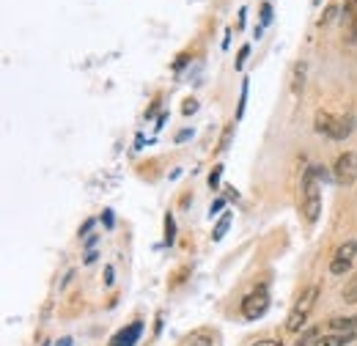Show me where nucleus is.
Returning <instances> with one entry per match:
<instances>
[{
  "mask_svg": "<svg viewBox=\"0 0 357 346\" xmlns=\"http://www.w3.org/2000/svg\"><path fill=\"white\" fill-rule=\"evenodd\" d=\"M321 176H324L321 168H308L300 184V204L308 223H316L321 215Z\"/></svg>",
  "mask_w": 357,
  "mask_h": 346,
  "instance_id": "1",
  "label": "nucleus"
},
{
  "mask_svg": "<svg viewBox=\"0 0 357 346\" xmlns=\"http://www.w3.org/2000/svg\"><path fill=\"white\" fill-rule=\"evenodd\" d=\"M313 127L319 135H327L333 140H344L349 137L355 130V116L352 113H327V110H319L316 119H313Z\"/></svg>",
  "mask_w": 357,
  "mask_h": 346,
  "instance_id": "2",
  "label": "nucleus"
},
{
  "mask_svg": "<svg viewBox=\"0 0 357 346\" xmlns=\"http://www.w3.org/2000/svg\"><path fill=\"white\" fill-rule=\"evenodd\" d=\"M316 297H319V286H308V289L297 297V303H294L289 319H286V330H289V333H300V330H303L305 319L311 316L313 305H316Z\"/></svg>",
  "mask_w": 357,
  "mask_h": 346,
  "instance_id": "3",
  "label": "nucleus"
},
{
  "mask_svg": "<svg viewBox=\"0 0 357 346\" xmlns=\"http://www.w3.org/2000/svg\"><path fill=\"white\" fill-rule=\"evenodd\" d=\"M267 310H269V292H267V286H259L256 292H250V294L242 300V316H245L248 322H256V319H261Z\"/></svg>",
  "mask_w": 357,
  "mask_h": 346,
  "instance_id": "4",
  "label": "nucleus"
},
{
  "mask_svg": "<svg viewBox=\"0 0 357 346\" xmlns=\"http://www.w3.org/2000/svg\"><path fill=\"white\" fill-rule=\"evenodd\" d=\"M333 173H335V181L338 184H352L357 179V151H344L338 160H335V168H333Z\"/></svg>",
  "mask_w": 357,
  "mask_h": 346,
  "instance_id": "5",
  "label": "nucleus"
},
{
  "mask_svg": "<svg viewBox=\"0 0 357 346\" xmlns=\"http://www.w3.org/2000/svg\"><path fill=\"white\" fill-rule=\"evenodd\" d=\"M355 256H357V239H347V242L335 250L333 261H330V272H333V275H344V272L352 266Z\"/></svg>",
  "mask_w": 357,
  "mask_h": 346,
  "instance_id": "6",
  "label": "nucleus"
},
{
  "mask_svg": "<svg viewBox=\"0 0 357 346\" xmlns=\"http://www.w3.org/2000/svg\"><path fill=\"white\" fill-rule=\"evenodd\" d=\"M140 333H143V322H132L130 327L119 330V333L110 338V344L107 346H135L137 344V338H140Z\"/></svg>",
  "mask_w": 357,
  "mask_h": 346,
  "instance_id": "7",
  "label": "nucleus"
},
{
  "mask_svg": "<svg viewBox=\"0 0 357 346\" xmlns=\"http://www.w3.org/2000/svg\"><path fill=\"white\" fill-rule=\"evenodd\" d=\"M341 28H344L347 42L355 44L357 42V11H355V8H347V6H344V20H341Z\"/></svg>",
  "mask_w": 357,
  "mask_h": 346,
  "instance_id": "8",
  "label": "nucleus"
},
{
  "mask_svg": "<svg viewBox=\"0 0 357 346\" xmlns=\"http://www.w3.org/2000/svg\"><path fill=\"white\" fill-rule=\"evenodd\" d=\"M355 333H327V336H319L313 346H347L352 344Z\"/></svg>",
  "mask_w": 357,
  "mask_h": 346,
  "instance_id": "9",
  "label": "nucleus"
},
{
  "mask_svg": "<svg viewBox=\"0 0 357 346\" xmlns=\"http://www.w3.org/2000/svg\"><path fill=\"white\" fill-rule=\"evenodd\" d=\"M327 327L333 333H355L357 330V316H341V319H330Z\"/></svg>",
  "mask_w": 357,
  "mask_h": 346,
  "instance_id": "10",
  "label": "nucleus"
},
{
  "mask_svg": "<svg viewBox=\"0 0 357 346\" xmlns=\"http://www.w3.org/2000/svg\"><path fill=\"white\" fill-rule=\"evenodd\" d=\"M231 228V212H225V215H220V220H218V225H215V231H212V239L215 242H220L225 236V231Z\"/></svg>",
  "mask_w": 357,
  "mask_h": 346,
  "instance_id": "11",
  "label": "nucleus"
},
{
  "mask_svg": "<svg viewBox=\"0 0 357 346\" xmlns=\"http://www.w3.org/2000/svg\"><path fill=\"white\" fill-rule=\"evenodd\" d=\"M187 346H215V341H212V336L209 333H192L190 338H187Z\"/></svg>",
  "mask_w": 357,
  "mask_h": 346,
  "instance_id": "12",
  "label": "nucleus"
},
{
  "mask_svg": "<svg viewBox=\"0 0 357 346\" xmlns=\"http://www.w3.org/2000/svg\"><path fill=\"white\" fill-rule=\"evenodd\" d=\"M319 336H321V333H319L316 327H311V330H305V333L300 336V341H297L294 346H313V344H316V338H319Z\"/></svg>",
  "mask_w": 357,
  "mask_h": 346,
  "instance_id": "13",
  "label": "nucleus"
},
{
  "mask_svg": "<svg viewBox=\"0 0 357 346\" xmlns=\"http://www.w3.org/2000/svg\"><path fill=\"white\" fill-rule=\"evenodd\" d=\"M344 300H347V303H352V305L357 303V275L347 283V286H344Z\"/></svg>",
  "mask_w": 357,
  "mask_h": 346,
  "instance_id": "14",
  "label": "nucleus"
},
{
  "mask_svg": "<svg viewBox=\"0 0 357 346\" xmlns=\"http://www.w3.org/2000/svg\"><path fill=\"white\" fill-rule=\"evenodd\" d=\"M174 239H176V223L168 215L165 217V245H174Z\"/></svg>",
  "mask_w": 357,
  "mask_h": 346,
  "instance_id": "15",
  "label": "nucleus"
},
{
  "mask_svg": "<svg viewBox=\"0 0 357 346\" xmlns=\"http://www.w3.org/2000/svg\"><path fill=\"white\" fill-rule=\"evenodd\" d=\"M231 137H234V124H228L223 132V137H220V146H218V154H225L228 151V146H231Z\"/></svg>",
  "mask_w": 357,
  "mask_h": 346,
  "instance_id": "16",
  "label": "nucleus"
},
{
  "mask_svg": "<svg viewBox=\"0 0 357 346\" xmlns=\"http://www.w3.org/2000/svg\"><path fill=\"white\" fill-rule=\"evenodd\" d=\"M248 88H250V83L245 80V83H242V93H239V107H236V119H242V116H245V105H248Z\"/></svg>",
  "mask_w": 357,
  "mask_h": 346,
  "instance_id": "17",
  "label": "nucleus"
},
{
  "mask_svg": "<svg viewBox=\"0 0 357 346\" xmlns=\"http://www.w3.org/2000/svg\"><path fill=\"white\" fill-rule=\"evenodd\" d=\"M303 77H305V63H300V66L294 69V86H291L294 93H300V91H303Z\"/></svg>",
  "mask_w": 357,
  "mask_h": 346,
  "instance_id": "18",
  "label": "nucleus"
},
{
  "mask_svg": "<svg viewBox=\"0 0 357 346\" xmlns=\"http://www.w3.org/2000/svg\"><path fill=\"white\" fill-rule=\"evenodd\" d=\"M220 179H223V165H215V168H212V173H209V187L215 190V187L220 184Z\"/></svg>",
  "mask_w": 357,
  "mask_h": 346,
  "instance_id": "19",
  "label": "nucleus"
},
{
  "mask_svg": "<svg viewBox=\"0 0 357 346\" xmlns=\"http://www.w3.org/2000/svg\"><path fill=\"white\" fill-rule=\"evenodd\" d=\"M248 55H250V44H245V47L236 52V63H234V66H236V69H242V66H245V61H248Z\"/></svg>",
  "mask_w": 357,
  "mask_h": 346,
  "instance_id": "20",
  "label": "nucleus"
},
{
  "mask_svg": "<svg viewBox=\"0 0 357 346\" xmlns=\"http://www.w3.org/2000/svg\"><path fill=\"white\" fill-rule=\"evenodd\" d=\"M181 113H184V116H192V113H198V102H195V99H184V107H181Z\"/></svg>",
  "mask_w": 357,
  "mask_h": 346,
  "instance_id": "21",
  "label": "nucleus"
},
{
  "mask_svg": "<svg viewBox=\"0 0 357 346\" xmlns=\"http://www.w3.org/2000/svg\"><path fill=\"white\" fill-rule=\"evenodd\" d=\"M335 14H338V8H335V6H327V11H324V17L319 20V25H327V22H330Z\"/></svg>",
  "mask_w": 357,
  "mask_h": 346,
  "instance_id": "22",
  "label": "nucleus"
},
{
  "mask_svg": "<svg viewBox=\"0 0 357 346\" xmlns=\"http://www.w3.org/2000/svg\"><path fill=\"white\" fill-rule=\"evenodd\" d=\"M269 22H272V6L264 3L261 6V25H269Z\"/></svg>",
  "mask_w": 357,
  "mask_h": 346,
  "instance_id": "23",
  "label": "nucleus"
},
{
  "mask_svg": "<svg viewBox=\"0 0 357 346\" xmlns=\"http://www.w3.org/2000/svg\"><path fill=\"white\" fill-rule=\"evenodd\" d=\"M223 198H218V201H215V204H212V206H209V217L212 215H218V212H220V209H223Z\"/></svg>",
  "mask_w": 357,
  "mask_h": 346,
  "instance_id": "24",
  "label": "nucleus"
},
{
  "mask_svg": "<svg viewBox=\"0 0 357 346\" xmlns=\"http://www.w3.org/2000/svg\"><path fill=\"white\" fill-rule=\"evenodd\" d=\"M187 137H192V130H181V132H178V135H176V143H184Z\"/></svg>",
  "mask_w": 357,
  "mask_h": 346,
  "instance_id": "25",
  "label": "nucleus"
},
{
  "mask_svg": "<svg viewBox=\"0 0 357 346\" xmlns=\"http://www.w3.org/2000/svg\"><path fill=\"white\" fill-rule=\"evenodd\" d=\"M245 17H248V8H239V22H236V28H245Z\"/></svg>",
  "mask_w": 357,
  "mask_h": 346,
  "instance_id": "26",
  "label": "nucleus"
},
{
  "mask_svg": "<svg viewBox=\"0 0 357 346\" xmlns=\"http://www.w3.org/2000/svg\"><path fill=\"white\" fill-rule=\"evenodd\" d=\"M102 220H105V225H107V228H113V212H110V209L102 215Z\"/></svg>",
  "mask_w": 357,
  "mask_h": 346,
  "instance_id": "27",
  "label": "nucleus"
},
{
  "mask_svg": "<svg viewBox=\"0 0 357 346\" xmlns=\"http://www.w3.org/2000/svg\"><path fill=\"white\" fill-rule=\"evenodd\" d=\"M184 61H187V55H178L176 58V63H174V69H176V72L178 69H184Z\"/></svg>",
  "mask_w": 357,
  "mask_h": 346,
  "instance_id": "28",
  "label": "nucleus"
},
{
  "mask_svg": "<svg viewBox=\"0 0 357 346\" xmlns=\"http://www.w3.org/2000/svg\"><path fill=\"white\" fill-rule=\"evenodd\" d=\"M165 121H168V113H162V116L157 119V130H162V127H165Z\"/></svg>",
  "mask_w": 357,
  "mask_h": 346,
  "instance_id": "29",
  "label": "nucleus"
},
{
  "mask_svg": "<svg viewBox=\"0 0 357 346\" xmlns=\"http://www.w3.org/2000/svg\"><path fill=\"white\" fill-rule=\"evenodd\" d=\"M105 280H107V286L113 283V266H107V269H105Z\"/></svg>",
  "mask_w": 357,
  "mask_h": 346,
  "instance_id": "30",
  "label": "nucleus"
},
{
  "mask_svg": "<svg viewBox=\"0 0 357 346\" xmlns=\"http://www.w3.org/2000/svg\"><path fill=\"white\" fill-rule=\"evenodd\" d=\"M91 225H93V220H86V225L80 228V236H83V234H89V231H91Z\"/></svg>",
  "mask_w": 357,
  "mask_h": 346,
  "instance_id": "31",
  "label": "nucleus"
},
{
  "mask_svg": "<svg viewBox=\"0 0 357 346\" xmlns=\"http://www.w3.org/2000/svg\"><path fill=\"white\" fill-rule=\"evenodd\" d=\"M253 346H280V341H259V344Z\"/></svg>",
  "mask_w": 357,
  "mask_h": 346,
  "instance_id": "32",
  "label": "nucleus"
},
{
  "mask_svg": "<svg viewBox=\"0 0 357 346\" xmlns=\"http://www.w3.org/2000/svg\"><path fill=\"white\" fill-rule=\"evenodd\" d=\"M344 6H347V8H355L357 11V0H344Z\"/></svg>",
  "mask_w": 357,
  "mask_h": 346,
  "instance_id": "33",
  "label": "nucleus"
},
{
  "mask_svg": "<svg viewBox=\"0 0 357 346\" xmlns=\"http://www.w3.org/2000/svg\"><path fill=\"white\" fill-rule=\"evenodd\" d=\"M55 346H72V338H61V341H58Z\"/></svg>",
  "mask_w": 357,
  "mask_h": 346,
  "instance_id": "34",
  "label": "nucleus"
}]
</instances>
